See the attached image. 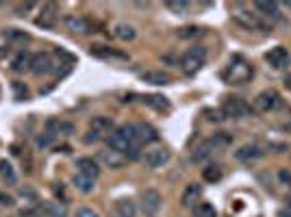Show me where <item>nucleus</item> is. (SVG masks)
I'll list each match as a JSON object with an SVG mask.
<instances>
[{"instance_id":"obj_25","label":"nucleus","mask_w":291,"mask_h":217,"mask_svg":"<svg viewBox=\"0 0 291 217\" xmlns=\"http://www.w3.org/2000/svg\"><path fill=\"white\" fill-rule=\"evenodd\" d=\"M31 63H33V55L22 50V52H18L16 59L11 61V68L16 72H31Z\"/></svg>"},{"instance_id":"obj_27","label":"nucleus","mask_w":291,"mask_h":217,"mask_svg":"<svg viewBox=\"0 0 291 217\" xmlns=\"http://www.w3.org/2000/svg\"><path fill=\"white\" fill-rule=\"evenodd\" d=\"M141 78L143 83H150V85H167L172 81V76L167 72H146Z\"/></svg>"},{"instance_id":"obj_48","label":"nucleus","mask_w":291,"mask_h":217,"mask_svg":"<svg viewBox=\"0 0 291 217\" xmlns=\"http://www.w3.org/2000/svg\"><path fill=\"white\" fill-rule=\"evenodd\" d=\"M287 81H289V83H291V74H289V78H287Z\"/></svg>"},{"instance_id":"obj_42","label":"nucleus","mask_w":291,"mask_h":217,"mask_svg":"<svg viewBox=\"0 0 291 217\" xmlns=\"http://www.w3.org/2000/svg\"><path fill=\"white\" fill-rule=\"evenodd\" d=\"M33 9V3H24V5H18V16H24V11H31Z\"/></svg>"},{"instance_id":"obj_26","label":"nucleus","mask_w":291,"mask_h":217,"mask_svg":"<svg viewBox=\"0 0 291 217\" xmlns=\"http://www.w3.org/2000/svg\"><path fill=\"white\" fill-rule=\"evenodd\" d=\"M213 150H215V146L211 143V139L209 141H202L198 148H196V152H193V163H202V161H207V158L213 154Z\"/></svg>"},{"instance_id":"obj_15","label":"nucleus","mask_w":291,"mask_h":217,"mask_svg":"<svg viewBox=\"0 0 291 217\" xmlns=\"http://www.w3.org/2000/svg\"><path fill=\"white\" fill-rule=\"evenodd\" d=\"M141 102L148 104L150 108H155V111H159V113H170V111H172L170 100L163 98V96H159V93H150V96H143Z\"/></svg>"},{"instance_id":"obj_34","label":"nucleus","mask_w":291,"mask_h":217,"mask_svg":"<svg viewBox=\"0 0 291 217\" xmlns=\"http://www.w3.org/2000/svg\"><path fill=\"white\" fill-rule=\"evenodd\" d=\"M202 178L207 183H217V180H222V168L220 165H209L207 170H202Z\"/></svg>"},{"instance_id":"obj_7","label":"nucleus","mask_w":291,"mask_h":217,"mask_svg":"<svg viewBox=\"0 0 291 217\" xmlns=\"http://www.w3.org/2000/svg\"><path fill=\"white\" fill-rule=\"evenodd\" d=\"M232 20H235L239 26H244L246 31H265V24L259 20L257 13H250L246 9H235V11H232Z\"/></svg>"},{"instance_id":"obj_17","label":"nucleus","mask_w":291,"mask_h":217,"mask_svg":"<svg viewBox=\"0 0 291 217\" xmlns=\"http://www.w3.org/2000/svg\"><path fill=\"white\" fill-rule=\"evenodd\" d=\"M200 195H202L200 185H187L185 191H183V195H180V204H183L185 208H191L193 204H198Z\"/></svg>"},{"instance_id":"obj_39","label":"nucleus","mask_w":291,"mask_h":217,"mask_svg":"<svg viewBox=\"0 0 291 217\" xmlns=\"http://www.w3.org/2000/svg\"><path fill=\"white\" fill-rule=\"evenodd\" d=\"M7 39H18V41H28V35L26 33H20L16 28H9L7 31Z\"/></svg>"},{"instance_id":"obj_36","label":"nucleus","mask_w":291,"mask_h":217,"mask_svg":"<svg viewBox=\"0 0 291 217\" xmlns=\"http://www.w3.org/2000/svg\"><path fill=\"white\" fill-rule=\"evenodd\" d=\"M11 87H13V93H16V100H28V89H26V85H24V83L16 81Z\"/></svg>"},{"instance_id":"obj_21","label":"nucleus","mask_w":291,"mask_h":217,"mask_svg":"<svg viewBox=\"0 0 291 217\" xmlns=\"http://www.w3.org/2000/svg\"><path fill=\"white\" fill-rule=\"evenodd\" d=\"M72 185H74L76 191H81V193H91L96 189V180L85 176V174H78V172L74 174V178H72Z\"/></svg>"},{"instance_id":"obj_20","label":"nucleus","mask_w":291,"mask_h":217,"mask_svg":"<svg viewBox=\"0 0 291 217\" xmlns=\"http://www.w3.org/2000/svg\"><path fill=\"white\" fill-rule=\"evenodd\" d=\"M41 215L46 217H68V208L63 202H41Z\"/></svg>"},{"instance_id":"obj_38","label":"nucleus","mask_w":291,"mask_h":217,"mask_svg":"<svg viewBox=\"0 0 291 217\" xmlns=\"http://www.w3.org/2000/svg\"><path fill=\"white\" fill-rule=\"evenodd\" d=\"M53 141H55V135H53V133H48V130H46L43 135L37 137V146H39V148H48Z\"/></svg>"},{"instance_id":"obj_44","label":"nucleus","mask_w":291,"mask_h":217,"mask_svg":"<svg viewBox=\"0 0 291 217\" xmlns=\"http://www.w3.org/2000/svg\"><path fill=\"white\" fill-rule=\"evenodd\" d=\"M55 193L61 198V202H65V193H63V185H55Z\"/></svg>"},{"instance_id":"obj_14","label":"nucleus","mask_w":291,"mask_h":217,"mask_svg":"<svg viewBox=\"0 0 291 217\" xmlns=\"http://www.w3.org/2000/svg\"><path fill=\"white\" fill-rule=\"evenodd\" d=\"M100 161H103L109 170H120L124 168L128 163L126 154H122V152H115V150H103L100 152Z\"/></svg>"},{"instance_id":"obj_13","label":"nucleus","mask_w":291,"mask_h":217,"mask_svg":"<svg viewBox=\"0 0 291 217\" xmlns=\"http://www.w3.org/2000/svg\"><path fill=\"white\" fill-rule=\"evenodd\" d=\"M159 139V133L155 126L150 124H135V141L137 146H143V143H155Z\"/></svg>"},{"instance_id":"obj_8","label":"nucleus","mask_w":291,"mask_h":217,"mask_svg":"<svg viewBox=\"0 0 291 217\" xmlns=\"http://www.w3.org/2000/svg\"><path fill=\"white\" fill-rule=\"evenodd\" d=\"M222 111L226 118H246V115H250V106L241 98H226Z\"/></svg>"},{"instance_id":"obj_35","label":"nucleus","mask_w":291,"mask_h":217,"mask_svg":"<svg viewBox=\"0 0 291 217\" xmlns=\"http://www.w3.org/2000/svg\"><path fill=\"white\" fill-rule=\"evenodd\" d=\"M232 141V137L228 133H215L213 137H211V143H213L215 148H220V146H228V143Z\"/></svg>"},{"instance_id":"obj_16","label":"nucleus","mask_w":291,"mask_h":217,"mask_svg":"<svg viewBox=\"0 0 291 217\" xmlns=\"http://www.w3.org/2000/svg\"><path fill=\"white\" fill-rule=\"evenodd\" d=\"M63 22H65V26H68V31H72V33H81V35L91 33V24L81 16H65Z\"/></svg>"},{"instance_id":"obj_18","label":"nucleus","mask_w":291,"mask_h":217,"mask_svg":"<svg viewBox=\"0 0 291 217\" xmlns=\"http://www.w3.org/2000/svg\"><path fill=\"white\" fill-rule=\"evenodd\" d=\"M261 156H263V150H261L259 146H241L235 152L237 161H246V163L257 161V158H261Z\"/></svg>"},{"instance_id":"obj_33","label":"nucleus","mask_w":291,"mask_h":217,"mask_svg":"<svg viewBox=\"0 0 291 217\" xmlns=\"http://www.w3.org/2000/svg\"><path fill=\"white\" fill-rule=\"evenodd\" d=\"M165 7L172 13H176V16H187V13H189V3H187V0H170Z\"/></svg>"},{"instance_id":"obj_6","label":"nucleus","mask_w":291,"mask_h":217,"mask_svg":"<svg viewBox=\"0 0 291 217\" xmlns=\"http://www.w3.org/2000/svg\"><path fill=\"white\" fill-rule=\"evenodd\" d=\"M163 206V198L161 193L155 191V189H146L141 193V213L146 217H157L159 211H161Z\"/></svg>"},{"instance_id":"obj_40","label":"nucleus","mask_w":291,"mask_h":217,"mask_svg":"<svg viewBox=\"0 0 291 217\" xmlns=\"http://www.w3.org/2000/svg\"><path fill=\"white\" fill-rule=\"evenodd\" d=\"M76 217H100V215H98V211H93L89 206H81L76 211Z\"/></svg>"},{"instance_id":"obj_23","label":"nucleus","mask_w":291,"mask_h":217,"mask_svg":"<svg viewBox=\"0 0 291 217\" xmlns=\"http://www.w3.org/2000/svg\"><path fill=\"white\" fill-rule=\"evenodd\" d=\"M89 52L93 57H98V59H120V61H126V55H122V52H115V50L111 48H107V46H91L89 48Z\"/></svg>"},{"instance_id":"obj_12","label":"nucleus","mask_w":291,"mask_h":217,"mask_svg":"<svg viewBox=\"0 0 291 217\" xmlns=\"http://www.w3.org/2000/svg\"><path fill=\"white\" fill-rule=\"evenodd\" d=\"M265 61L270 63L274 70H282V68H287V65H289V52H287V48H282V46L272 48L270 52L265 55Z\"/></svg>"},{"instance_id":"obj_45","label":"nucleus","mask_w":291,"mask_h":217,"mask_svg":"<svg viewBox=\"0 0 291 217\" xmlns=\"http://www.w3.org/2000/svg\"><path fill=\"white\" fill-rule=\"evenodd\" d=\"M278 217H291V208H282V211H278Z\"/></svg>"},{"instance_id":"obj_24","label":"nucleus","mask_w":291,"mask_h":217,"mask_svg":"<svg viewBox=\"0 0 291 217\" xmlns=\"http://www.w3.org/2000/svg\"><path fill=\"white\" fill-rule=\"evenodd\" d=\"M254 7H257V11H261L263 16L272 18V20H278V16H280L278 5L272 3V0H257V3H254Z\"/></svg>"},{"instance_id":"obj_29","label":"nucleus","mask_w":291,"mask_h":217,"mask_svg":"<svg viewBox=\"0 0 291 217\" xmlns=\"http://www.w3.org/2000/svg\"><path fill=\"white\" fill-rule=\"evenodd\" d=\"M0 176H3V180L7 185H16L18 183V174L13 172V165L9 161H0Z\"/></svg>"},{"instance_id":"obj_22","label":"nucleus","mask_w":291,"mask_h":217,"mask_svg":"<svg viewBox=\"0 0 291 217\" xmlns=\"http://www.w3.org/2000/svg\"><path fill=\"white\" fill-rule=\"evenodd\" d=\"M135 215H137V208L133 200H120L111 213V217H135Z\"/></svg>"},{"instance_id":"obj_31","label":"nucleus","mask_w":291,"mask_h":217,"mask_svg":"<svg viewBox=\"0 0 291 217\" xmlns=\"http://www.w3.org/2000/svg\"><path fill=\"white\" fill-rule=\"evenodd\" d=\"M48 133H53L55 137L59 135V133H72V124H65V122H57V120H48Z\"/></svg>"},{"instance_id":"obj_3","label":"nucleus","mask_w":291,"mask_h":217,"mask_svg":"<svg viewBox=\"0 0 291 217\" xmlns=\"http://www.w3.org/2000/svg\"><path fill=\"white\" fill-rule=\"evenodd\" d=\"M113 120L111 118H105V115H100V118H93L89 122V133L85 137V143H93V141H100V139H107L109 135L113 133Z\"/></svg>"},{"instance_id":"obj_43","label":"nucleus","mask_w":291,"mask_h":217,"mask_svg":"<svg viewBox=\"0 0 291 217\" xmlns=\"http://www.w3.org/2000/svg\"><path fill=\"white\" fill-rule=\"evenodd\" d=\"M280 180H282V183H287V185H291V172L282 170V172H280Z\"/></svg>"},{"instance_id":"obj_1","label":"nucleus","mask_w":291,"mask_h":217,"mask_svg":"<svg viewBox=\"0 0 291 217\" xmlns=\"http://www.w3.org/2000/svg\"><path fill=\"white\" fill-rule=\"evenodd\" d=\"M254 74V70H252V65L244 59V57H235V59H230L228 63V68L224 70V81L230 83V85H244V83H248L250 78Z\"/></svg>"},{"instance_id":"obj_41","label":"nucleus","mask_w":291,"mask_h":217,"mask_svg":"<svg viewBox=\"0 0 291 217\" xmlns=\"http://www.w3.org/2000/svg\"><path fill=\"white\" fill-rule=\"evenodd\" d=\"M0 204H3V206H13V204H16V198H13V195H9V193H3V191H0Z\"/></svg>"},{"instance_id":"obj_4","label":"nucleus","mask_w":291,"mask_h":217,"mask_svg":"<svg viewBox=\"0 0 291 217\" xmlns=\"http://www.w3.org/2000/svg\"><path fill=\"white\" fill-rule=\"evenodd\" d=\"M107 143H109V150H115V152H122V154H130L133 150H139L137 146H133V141H130V137L126 135L124 128H115L111 135L107 137Z\"/></svg>"},{"instance_id":"obj_28","label":"nucleus","mask_w":291,"mask_h":217,"mask_svg":"<svg viewBox=\"0 0 291 217\" xmlns=\"http://www.w3.org/2000/svg\"><path fill=\"white\" fill-rule=\"evenodd\" d=\"M113 35H115V37H118L120 41H133L137 33H135V28L130 26V24H115Z\"/></svg>"},{"instance_id":"obj_19","label":"nucleus","mask_w":291,"mask_h":217,"mask_svg":"<svg viewBox=\"0 0 291 217\" xmlns=\"http://www.w3.org/2000/svg\"><path fill=\"white\" fill-rule=\"evenodd\" d=\"M76 168H78V174H85V176H89V178H93V180H96L98 174H100L98 163L93 161V158H89V156L78 158V161H76Z\"/></svg>"},{"instance_id":"obj_37","label":"nucleus","mask_w":291,"mask_h":217,"mask_svg":"<svg viewBox=\"0 0 291 217\" xmlns=\"http://www.w3.org/2000/svg\"><path fill=\"white\" fill-rule=\"evenodd\" d=\"M205 115H207L209 122H224V120H226V115H224L222 108H215V111H205Z\"/></svg>"},{"instance_id":"obj_32","label":"nucleus","mask_w":291,"mask_h":217,"mask_svg":"<svg viewBox=\"0 0 291 217\" xmlns=\"http://www.w3.org/2000/svg\"><path fill=\"white\" fill-rule=\"evenodd\" d=\"M193 217H217V211L209 202H200V204L193 208Z\"/></svg>"},{"instance_id":"obj_11","label":"nucleus","mask_w":291,"mask_h":217,"mask_svg":"<svg viewBox=\"0 0 291 217\" xmlns=\"http://www.w3.org/2000/svg\"><path fill=\"white\" fill-rule=\"evenodd\" d=\"M170 150L167 148H155V150H148L146 152V156H143V161L148 168L152 170H159V168H163V165L170 161Z\"/></svg>"},{"instance_id":"obj_2","label":"nucleus","mask_w":291,"mask_h":217,"mask_svg":"<svg viewBox=\"0 0 291 217\" xmlns=\"http://www.w3.org/2000/svg\"><path fill=\"white\" fill-rule=\"evenodd\" d=\"M205 61H207V48L193 46L180 57V70H183L187 76H193V74H198V70L205 65Z\"/></svg>"},{"instance_id":"obj_47","label":"nucleus","mask_w":291,"mask_h":217,"mask_svg":"<svg viewBox=\"0 0 291 217\" xmlns=\"http://www.w3.org/2000/svg\"><path fill=\"white\" fill-rule=\"evenodd\" d=\"M285 7H289V9H291V3H285Z\"/></svg>"},{"instance_id":"obj_10","label":"nucleus","mask_w":291,"mask_h":217,"mask_svg":"<svg viewBox=\"0 0 291 217\" xmlns=\"http://www.w3.org/2000/svg\"><path fill=\"white\" fill-rule=\"evenodd\" d=\"M55 70V63H53V57L50 52H37L33 55V63H31V72L35 76H43L48 72Z\"/></svg>"},{"instance_id":"obj_46","label":"nucleus","mask_w":291,"mask_h":217,"mask_svg":"<svg viewBox=\"0 0 291 217\" xmlns=\"http://www.w3.org/2000/svg\"><path fill=\"white\" fill-rule=\"evenodd\" d=\"M18 217H31V215H26L24 211H22V215H18Z\"/></svg>"},{"instance_id":"obj_30","label":"nucleus","mask_w":291,"mask_h":217,"mask_svg":"<svg viewBox=\"0 0 291 217\" xmlns=\"http://www.w3.org/2000/svg\"><path fill=\"white\" fill-rule=\"evenodd\" d=\"M202 35H205V28H200V26H183L178 31L180 39H198Z\"/></svg>"},{"instance_id":"obj_5","label":"nucleus","mask_w":291,"mask_h":217,"mask_svg":"<svg viewBox=\"0 0 291 217\" xmlns=\"http://www.w3.org/2000/svg\"><path fill=\"white\" fill-rule=\"evenodd\" d=\"M280 106H282V98L276 89H265L254 98V108H257L259 113H270V111H276V108H280Z\"/></svg>"},{"instance_id":"obj_9","label":"nucleus","mask_w":291,"mask_h":217,"mask_svg":"<svg viewBox=\"0 0 291 217\" xmlns=\"http://www.w3.org/2000/svg\"><path fill=\"white\" fill-rule=\"evenodd\" d=\"M57 20H59V5L57 3H46L41 9V16L37 18L35 24L41 26V28H55Z\"/></svg>"}]
</instances>
